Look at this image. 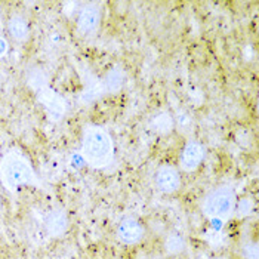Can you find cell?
Returning a JSON list of instances; mask_svg holds the SVG:
<instances>
[{
  "label": "cell",
  "instance_id": "17",
  "mask_svg": "<svg viewBox=\"0 0 259 259\" xmlns=\"http://www.w3.org/2000/svg\"><path fill=\"white\" fill-rule=\"evenodd\" d=\"M8 49H9L8 41H6L5 37H2V36H0V58H2V57H5V55L8 54Z\"/></svg>",
  "mask_w": 259,
  "mask_h": 259
},
{
  "label": "cell",
  "instance_id": "13",
  "mask_svg": "<svg viewBox=\"0 0 259 259\" xmlns=\"http://www.w3.org/2000/svg\"><path fill=\"white\" fill-rule=\"evenodd\" d=\"M102 92H104L102 81H98V80H92V81H91V83L86 86V89L81 92V95H80V101H81V102H86V104H89V102L95 101L97 98H100L101 95H102Z\"/></svg>",
  "mask_w": 259,
  "mask_h": 259
},
{
  "label": "cell",
  "instance_id": "3",
  "mask_svg": "<svg viewBox=\"0 0 259 259\" xmlns=\"http://www.w3.org/2000/svg\"><path fill=\"white\" fill-rule=\"evenodd\" d=\"M236 207V196L231 187L222 185L210 191L201 203L203 213L210 220H227Z\"/></svg>",
  "mask_w": 259,
  "mask_h": 259
},
{
  "label": "cell",
  "instance_id": "12",
  "mask_svg": "<svg viewBox=\"0 0 259 259\" xmlns=\"http://www.w3.org/2000/svg\"><path fill=\"white\" fill-rule=\"evenodd\" d=\"M175 120L167 111H160L150 120V127L159 135H169L174 131Z\"/></svg>",
  "mask_w": 259,
  "mask_h": 259
},
{
  "label": "cell",
  "instance_id": "9",
  "mask_svg": "<svg viewBox=\"0 0 259 259\" xmlns=\"http://www.w3.org/2000/svg\"><path fill=\"white\" fill-rule=\"evenodd\" d=\"M45 227H46V231H48V234L51 237H61V236H64L65 231L68 230V218H67V213L62 209H60V207L52 209L46 215Z\"/></svg>",
  "mask_w": 259,
  "mask_h": 259
},
{
  "label": "cell",
  "instance_id": "1",
  "mask_svg": "<svg viewBox=\"0 0 259 259\" xmlns=\"http://www.w3.org/2000/svg\"><path fill=\"white\" fill-rule=\"evenodd\" d=\"M81 156L95 169H104L114 159V142L110 132L100 124H89L81 137Z\"/></svg>",
  "mask_w": 259,
  "mask_h": 259
},
{
  "label": "cell",
  "instance_id": "14",
  "mask_svg": "<svg viewBox=\"0 0 259 259\" xmlns=\"http://www.w3.org/2000/svg\"><path fill=\"white\" fill-rule=\"evenodd\" d=\"M185 247V241L180 234H169L164 240V250L170 255L181 253Z\"/></svg>",
  "mask_w": 259,
  "mask_h": 259
},
{
  "label": "cell",
  "instance_id": "8",
  "mask_svg": "<svg viewBox=\"0 0 259 259\" xmlns=\"http://www.w3.org/2000/svg\"><path fill=\"white\" fill-rule=\"evenodd\" d=\"M101 21V12L98 3H88L80 11L77 27L80 33H92L98 28Z\"/></svg>",
  "mask_w": 259,
  "mask_h": 259
},
{
  "label": "cell",
  "instance_id": "2",
  "mask_svg": "<svg viewBox=\"0 0 259 259\" xmlns=\"http://www.w3.org/2000/svg\"><path fill=\"white\" fill-rule=\"evenodd\" d=\"M0 181L8 191H17L22 185L36 184V174L21 153L9 151L0 160Z\"/></svg>",
  "mask_w": 259,
  "mask_h": 259
},
{
  "label": "cell",
  "instance_id": "4",
  "mask_svg": "<svg viewBox=\"0 0 259 259\" xmlns=\"http://www.w3.org/2000/svg\"><path fill=\"white\" fill-rule=\"evenodd\" d=\"M39 101L45 107L46 113L51 116V119L61 120L64 117L67 111V102L57 91H54L49 86L43 88L39 92Z\"/></svg>",
  "mask_w": 259,
  "mask_h": 259
},
{
  "label": "cell",
  "instance_id": "6",
  "mask_svg": "<svg viewBox=\"0 0 259 259\" xmlns=\"http://www.w3.org/2000/svg\"><path fill=\"white\" fill-rule=\"evenodd\" d=\"M156 185L161 193L170 194L181 187V177L177 167L170 164L160 166L156 172Z\"/></svg>",
  "mask_w": 259,
  "mask_h": 259
},
{
  "label": "cell",
  "instance_id": "16",
  "mask_svg": "<svg viewBox=\"0 0 259 259\" xmlns=\"http://www.w3.org/2000/svg\"><path fill=\"white\" fill-rule=\"evenodd\" d=\"M177 124H178V127L182 132H187L193 124V119H191V116L188 113H181L178 116V120H177Z\"/></svg>",
  "mask_w": 259,
  "mask_h": 259
},
{
  "label": "cell",
  "instance_id": "11",
  "mask_svg": "<svg viewBox=\"0 0 259 259\" xmlns=\"http://www.w3.org/2000/svg\"><path fill=\"white\" fill-rule=\"evenodd\" d=\"M8 31L12 36V39H15L17 41H25L30 36L28 22L20 14H15V15H12L9 18V21H8Z\"/></svg>",
  "mask_w": 259,
  "mask_h": 259
},
{
  "label": "cell",
  "instance_id": "10",
  "mask_svg": "<svg viewBox=\"0 0 259 259\" xmlns=\"http://www.w3.org/2000/svg\"><path fill=\"white\" fill-rule=\"evenodd\" d=\"M124 83V70L121 68V65H114L102 80V86H104V92L108 94H116L123 88Z\"/></svg>",
  "mask_w": 259,
  "mask_h": 259
},
{
  "label": "cell",
  "instance_id": "5",
  "mask_svg": "<svg viewBox=\"0 0 259 259\" xmlns=\"http://www.w3.org/2000/svg\"><path fill=\"white\" fill-rule=\"evenodd\" d=\"M145 230L140 221L134 217H127L120 221L117 227V239L124 244H137L144 239Z\"/></svg>",
  "mask_w": 259,
  "mask_h": 259
},
{
  "label": "cell",
  "instance_id": "7",
  "mask_svg": "<svg viewBox=\"0 0 259 259\" xmlns=\"http://www.w3.org/2000/svg\"><path fill=\"white\" fill-rule=\"evenodd\" d=\"M204 147L197 141H188L181 153V167L185 172H193L204 159Z\"/></svg>",
  "mask_w": 259,
  "mask_h": 259
},
{
  "label": "cell",
  "instance_id": "15",
  "mask_svg": "<svg viewBox=\"0 0 259 259\" xmlns=\"http://www.w3.org/2000/svg\"><path fill=\"white\" fill-rule=\"evenodd\" d=\"M27 80H28V84H30L34 91H37V92H40L43 88H46V86H48L46 76H45L40 70H37V68H33V70L28 73V77H27Z\"/></svg>",
  "mask_w": 259,
  "mask_h": 259
}]
</instances>
